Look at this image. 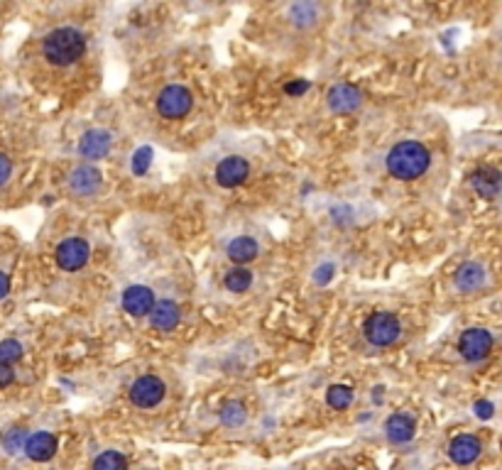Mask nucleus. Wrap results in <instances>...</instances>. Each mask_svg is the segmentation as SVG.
<instances>
[{
    "mask_svg": "<svg viewBox=\"0 0 502 470\" xmlns=\"http://www.w3.org/2000/svg\"><path fill=\"white\" fill-rule=\"evenodd\" d=\"M431 164V154L421 142L416 140H404L397 142L387 154V169L390 174L399 181H412L419 179Z\"/></svg>",
    "mask_w": 502,
    "mask_h": 470,
    "instance_id": "obj_1",
    "label": "nucleus"
},
{
    "mask_svg": "<svg viewBox=\"0 0 502 470\" xmlns=\"http://www.w3.org/2000/svg\"><path fill=\"white\" fill-rule=\"evenodd\" d=\"M86 51V37L74 27H56L42 39V54L52 66H69Z\"/></svg>",
    "mask_w": 502,
    "mask_h": 470,
    "instance_id": "obj_2",
    "label": "nucleus"
},
{
    "mask_svg": "<svg viewBox=\"0 0 502 470\" xmlns=\"http://www.w3.org/2000/svg\"><path fill=\"white\" fill-rule=\"evenodd\" d=\"M399 331L402 329H399V321L395 314L378 311L365 321V338L378 348L392 346V343L399 338Z\"/></svg>",
    "mask_w": 502,
    "mask_h": 470,
    "instance_id": "obj_3",
    "label": "nucleus"
},
{
    "mask_svg": "<svg viewBox=\"0 0 502 470\" xmlns=\"http://www.w3.org/2000/svg\"><path fill=\"white\" fill-rule=\"evenodd\" d=\"M194 106V99L189 94V89H184V86H167V89H162V94H159L157 99V111L162 118H169V120H179L184 116H189Z\"/></svg>",
    "mask_w": 502,
    "mask_h": 470,
    "instance_id": "obj_4",
    "label": "nucleus"
},
{
    "mask_svg": "<svg viewBox=\"0 0 502 470\" xmlns=\"http://www.w3.org/2000/svg\"><path fill=\"white\" fill-rule=\"evenodd\" d=\"M164 392H167V387L157 375H142L130 387V399L140 409H152L164 399Z\"/></svg>",
    "mask_w": 502,
    "mask_h": 470,
    "instance_id": "obj_5",
    "label": "nucleus"
},
{
    "mask_svg": "<svg viewBox=\"0 0 502 470\" xmlns=\"http://www.w3.org/2000/svg\"><path fill=\"white\" fill-rule=\"evenodd\" d=\"M458 351L468 363H478L493 351V334L485 329H468L458 341Z\"/></svg>",
    "mask_w": 502,
    "mask_h": 470,
    "instance_id": "obj_6",
    "label": "nucleus"
},
{
    "mask_svg": "<svg viewBox=\"0 0 502 470\" xmlns=\"http://www.w3.org/2000/svg\"><path fill=\"white\" fill-rule=\"evenodd\" d=\"M89 255H91V248L86 240L69 238L56 248L54 257H56V265L64 269V272H76V269H81L89 262Z\"/></svg>",
    "mask_w": 502,
    "mask_h": 470,
    "instance_id": "obj_7",
    "label": "nucleus"
},
{
    "mask_svg": "<svg viewBox=\"0 0 502 470\" xmlns=\"http://www.w3.org/2000/svg\"><path fill=\"white\" fill-rule=\"evenodd\" d=\"M250 176V164L243 157H226L224 162H219L216 167V181L224 189H236L241 186Z\"/></svg>",
    "mask_w": 502,
    "mask_h": 470,
    "instance_id": "obj_8",
    "label": "nucleus"
},
{
    "mask_svg": "<svg viewBox=\"0 0 502 470\" xmlns=\"http://www.w3.org/2000/svg\"><path fill=\"white\" fill-rule=\"evenodd\" d=\"M152 306H155V294L150 286L135 284L123 291V309L130 316H150Z\"/></svg>",
    "mask_w": 502,
    "mask_h": 470,
    "instance_id": "obj_9",
    "label": "nucleus"
},
{
    "mask_svg": "<svg viewBox=\"0 0 502 470\" xmlns=\"http://www.w3.org/2000/svg\"><path fill=\"white\" fill-rule=\"evenodd\" d=\"M363 94L353 84H338L328 91V106L333 113H353L361 108Z\"/></svg>",
    "mask_w": 502,
    "mask_h": 470,
    "instance_id": "obj_10",
    "label": "nucleus"
},
{
    "mask_svg": "<svg viewBox=\"0 0 502 470\" xmlns=\"http://www.w3.org/2000/svg\"><path fill=\"white\" fill-rule=\"evenodd\" d=\"M27 458L35 463H47L49 458L56 454V436L49 431H37L32 436H27L25 441V449Z\"/></svg>",
    "mask_w": 502,
    "mask_h": 470,
    "instance_id": "obj_11",
    "label": "nucleus"
},
{
    "mask_svg": "<svg viewBox=\"0 0 502 470\" xmlns=\"http://www.w3.org/2000/svg\"><path fill=\"white\" fill-rule=\"evenodd\" d=\"M69 189L76 196H94L101 189V171L91 164H84V167H76L69 176Z\"/></svg>",
    "mask_w": 502,
    "mask_h": 470,
    "instance_id": "obj_12",
    "label": "nucleus"
},
{
    "mask_svg": "<svg viewBox=\"0 0 502 470\" xmlns=\"http://www.w3.org/2000/svg\"><path fill=\"white\" fill-rule=\"evenodd\" d=\"M448 456H451V461L458 463V466H471V463L478 461V456H481V441L476 436H471V434H461V436H456L451 441Z\"/></svg>",
    "mask_w": 502,
    "mask_h": 470,
    "instance_id": "obj_13",
    "label": "nucleus"
},
{
    "mask_svg": "<svg viewBox=\"0 0 502 470\" xmlns=\"http://www.w3.org/2000/svg\"><path fill=\"white\" fill-rule=\"evenodd\" d=\"M111 145H113L111 133H106V130H89V133H84L81 142H79V152L86 159H104L111 152Z\"/></svg>",
    "mask_w": 502,
    "mask_h": 470,
    "instance_id": "obj_14",
    "label": "nucleus"
},
{
    "mask_svg": "<svg viewBox=\"0 0 502 470\" xmlns=\"http://www.w3.org/2000/svg\"><path fill=\"white\" fill-rule=\"evenodd\" d=\"M179 319H181L179 306H176L174 301H169V299L157 301L155 306H152V311H150V324L155 326L157 331H172V329H176Z\"/></svg>",
    "mask_w": 502,
    "mask_h": 470,
    "instance_id": "obj_15",
    "label": "nucleus"
},
{
    "mask_svg": "<svg viewBox=\"0 0 502 470\" xmlns=\"http://www.w3.org/2000/svg\"><path fill=\"white\" fill-rule=\"evenodd\" d=\"M471 184H473V189H476L478 196L495 199L500 194V171L495 167H483V169L473 171Z\"/></svg>",
    "mask_w": 502,
    "mask_h": 470,
    "instance_id": "obj_16",
    "label": "nucleus"
},
{
    "mask_svg": "<svg viewBox=\"0 0 502 470\" xmlns=\"http://www.w3.org/2000/svg\"><path fill=\"white\" fill-rule=\"evenodd\" d=\"M385 431L392 444H409L416 434V424L409 414H392L390 419H387Z\"/></svg>",
    "mask_w": 502,
    "mask_h": 470,
    "instance_id": "obj_17",
    "label": "nucleus"
},
{
    "mask_svg": "<svg viewBox=\"0 0 502 470\" xmlns=\"http://www.w3.org/2000/svg\"><path fill=\"white\" fill-rule=\"evenodd\" d=\"M485 284V269L476 262H466L463 267L456 272V286L458 291H478Z\"/></svg>",
    "mask_w": 502,
    "mask_h": 470,
    "instance_id": "obj_18",
    "label": "nucleus"
},
{
    "mask_svg": "<svg viewBox=\"0 0 502 470\" xmlns=\"http://www.w3.org/2000/svg\"><path fill=\"white\" fill-rule=\"evenodd\" d=\"M258 243H255L253 238H248V235H243V238H236L231 245H228V257H231L236 265H245V262H253L255 257H258Z\"/></svg>",
    "mask_w": 502,
    "mask_h": 470,
    "instance_id": "obj_19",
    "label": "nucleus"
},
{
    "mask_svg": "<svg viewBox=\"0 0 502 470\" xmlns=\"http://www.w3.org/2000/svg\"><path fill=\"white\" fill-rule=\"evenodd\" d=\"M224 284H226L231 291H236V294H241V291H248L250 284H253V272H250V269H245V267L228 269Z\"/></svg>",
    "mask_w": 502,
    "mask_h": 470,
    "instance_id": "obj_20",
    "label": "nucleus"
},
{
    "mask_svg": "<svg viewBox=\"0 0 502 470\" xmlns=\"http://www.w3.org/2000/svg\"><path fill=\"white\" fill-rule=\"evenodd\" d=\"M289 17H292L296 27H311L318 17V8L313 3H296L289 10Z\"/></svg>",
    "mask_w": 502,
    "mask_h": 470,
    "instance_id": "obj_21",
    "label": "nucleus"
},
{
    "mask_svg": "<svg viewBox=\"0 0 502 470\" xmlns=\"http://www.w3.org/2000/svg\"><path fill=\"white\" fill-rule=\"evenodd\" d=\"M94 470H128V458L118 451H106L96 458Z\"/></svg>",
    "mask_w": 502,
    "mask_h": 470,
    "instance_id": "obj_22",
    "label": "nucleus"
},
{
    "mask_svg": "<svg viewBox=\"0 0 502 470\" xmlns=\"http://www.w3.org/2000/svg\"><path fill=\"white\" fill-rule=\"evenodd\" d=\"M22 346L20 341H13V338H8V341L0 343V365H5V368H13L15 363H20L22 360Z\"/></svg>",
    "mask_w": 502,
    "mask_h": 470,
    "instance_id": "obj_23",
    "label": "nucleus"
},
{
    "mask_svg": "<svg viewBox=\"0 0 502 470\" xmlns=\"http://www.w3.org/2000/svg\"><path fill=\"white\" fill-rule=\"evenodd\" d=\"M326 402H328V406H333V409H346V406H351V402H353V389L346 385L328 387Z\"/></svg>",
    "mask_w": 502,
    "mask_h": 470,
    "instance_id": "obj_24",
    "label": "nucleus"
},
{
    "mask_svg": "<svg viewBox=\"0 0 502 470\" xmlns=\"http://www.w3.org/2000/svg\"><path fill=\"white\" fill-rule=\"evenodd\" d=\"M245 416H248V411H245L243 402H228L224 409H221V421H224L226 426H241L245 421Z\"/></svg>",
    "mask_w": 502,
    "mask_h": 470,
    "instance_id": "obj_25",
    "label": "nucleus"
},
{
    "mask_svg": "<svg viewBox=\"0 0 502 470\" xmlns=\"http://www.w3.org/2000/svg\"><path fill=\"white\" fill-rule=\"evenodd\" d=\"M25 441H27V434L22 431V429H10L3 436V449L8 451V454H18V451L25 449Z\"/></svg>",
    "mask_w": 502,
    "mask_h": 470,
    "instance_id": "obj_26",
    "label": "nucleus"
},
{
    "mask_svg": "<svg viewBox=\"0 0 502 470\" xmlns=\"http://www.w3.org/2000/svg\"><path fill=\"white\" fill-rule=\"evenodd\" d=\"M150 162H152V150L150 147H140V150L135 152V157H133V171L138 176H142L147 169H150Z\"/></svg>",
    "mask_w": 502,
    "mask_h": 470,
    "instance_id": "obj_27",
    "label": "nucleus"
},
{
    "mask_svg": "<svg viewBox=\"0 0 502 470\" xmlns=\"http://www.w3.org/2000/svg\"><path fill=\"white\" fill-rule=\"evenodd\" d=\"M10 174H13V162H10V157H8V154H3V152H0V186H5V184H8Z\"/></svg>",
    "mask_w": 502,
    "mask_h": 470,
    "instance_id": "obj_28",
    "label": "nucleus"
},
{
    "mask_svg": "<svg viewBox=\"0 0 502 470\" xmlns=\"http://www.w3.org/2000/svg\"><path fill=\"white\" fill-rule=\"evenodd\" d=\"M284 91H287L289 96H301L309 91V81H306V79H299V81H292V84L284 86Z\"/></svg>",
    "mask_w": 502,
    "mask_h": 470,
    "instance_id": "obj_29",
    "label": "nucleus"
},
{
    "mask_svg": "<svg viewBox=\"0 0 502 470\" xmlns=\"http://www.w3.org/2000/svg\"><path fill=\"white\" fill-rule=\"evenodd\" d=\"M493 411H495V406L490 404V402H478L476 404V416H478V419H490V416H493Z\"/></svg>",
    "mask_w": 502,
    "mask_h": 470,
    "instance_id": "obj_30",
    "label": "nucleus"
},
{
    "mask_svg": "<svg viewBox=\"0 0 502 470\" xmlns=\"http://www.w3.org/2000/svg\"><path fill=\"white\" fill-rule=\"evenodd\" d=\"M13 380H15L13 368H5V365H0V387H8Z\"/></svg>",
    "mask_w": 502,
    "mask_h": 470,
    "instance_id": "obj_31",
    "label": "nucleus"
},
{
    "mask_svg": "<svg viewBox=\"0 0 502 470\" xmlns=\"http://www.w3.org/2000/svg\"><path fill=\"white\" fill-rule=\"evenodd\" d=\"M8 291H10V279H8V274L5 272H0V299L8 296Z\"/></svg>",
    "mask_w": 502,
    "mask_h": 470,
    "instance_id": "obj_32",
    "label": "nucleus"
}]
</instances>
